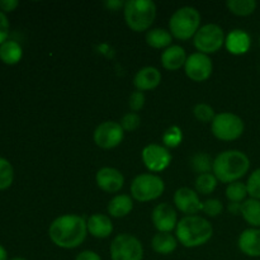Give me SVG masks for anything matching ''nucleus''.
Wrapping results in <instances>:
<instances>
[{
	"mask_svg": "<svg viewBox=\"0 0 260 260\" xmlns=\"http://www.w3.org/2000/svg\"><path fill=\"white\" fill-rule=\"evenodd\" d=\"M88 225L78 215H63L56 218L50 226L48 235L55 245L62 249H75L84 243Z\"/></svg>",
	"mask_w": 260,
	"mask_h": 260,
	"instance_id": "1",
	"label": "nucleus"
},
{
	"mask_svg": "<svg viewBox=\"0 0 260 260\" xmlns=\"http://www.w3.org/2000/svg\"><path fill=\"white\" fill-rule=\"evenodd\" d=\"M250 168V160L239 150L221 152L213 160V175L222 183L239 182Z\"/></svg>",
	"mask_w": 260,
	"mask_h": 260,
	"instance_id": "2",
	"label": "nucleus"
},
{
	"mask_svg": "<svg viewBox=\"0 0 260 260\" xmlns=\"http://www.w3.org/2000/svg\"><path fill=\"white\" fill-rule=\"evenodd\" d=\"M212 235V225L200 216H185L177 225V238L185 248L205 245Z\"/></svg>",
	"mask_w": 260,
	"mask_h": 260,
	"instance_id": "3",
	"label": "nucleus"
},
{
	"mask_svg": "<svg viewBox=\"0 0 260 260\" xmlns=\"http://www.w3.org/2000/svg\"><path fill=\"white\" fill-rule=\"evenodd\" d=\"M156 17V5L151 0H128L124 3V19L135 32L147 30Z\"/></svg>",
	"mask_w": 260,
	"mask_h": 260,
	"instance_id": "4",
	"label": "nucleus"
},
{
	"mask_svg": "<svg viewBox=\"0 0 260 260\" xmlns=\"http://www.w3.org/2000/svg\"><path fill=\"white\" fill-rule=\"evenodd\" d=\"M201 15L193 7H183L172 15L169 28L172 36L182 41H187L196 36L200 29Z\"/></svg>",
	"mask_w": 260,
	"mask_h": 260,
	"instance_id": "5",
	"label": "nucleus"
},
{
	"mask_svg": "<svg viewBox=\"0 0 260 260\" xmlns=\"http://www.w3.org/2000/svg\"><path fill=\"white\" fill-rule=\"evenodd\" d=\"M165 184L162 179L154 174L137 175L131 184V194L139 202L157 200L164 193Z\"/></svg>",
	"mask_w": 260,
	"mask_h": 260,
	"instance_id": "6",
	"label": "nucleus"
},
{
	"mask_svg": "<svg viewBox=\"0 0 260 260\" xmlns=\"http://www.w3.org/2000/svg\"><path fill=\"white\" fill-rule=\"evenodd\" d=\"M245 124H244L243 119L236 114L230 113V112H223V113L217 114L213 118L212 126V134L215 137L222 141H234L238 140L239 137L243 135Z\"/></svg>",
	"mask_w": 260,
	"mask_h": 260,
	"instance_id": "7",
	"label": "nucleus"
},
{
	"mask_svg": "<svg viewBox=\"0 0 260 260\" xmlns=\"http://www.w3.org/2000/svg\"><path fill=\"white\" fill-rule=\"evenodd\" d=\"M112 260H142L144 248L141 241L128 234L116 236L111 244Z\"/></svg>",
	"mask_w": 260,
	"mask_h": 260,
	"instance_id": "8",
	"label": "nucleus"
},
{
	"mask_svg": "<svg viewBox=\"0 0 260 260\" xmlns=\"http://www.w3.org/2000/svg\"><path fill=\"white\" fill-rule=\"evenodd\" d=\"M225 33L222 28L217 24L202 25L194 36V46L201 53H215L220 50L225 43Z\"/></svg>",
	"mask_w": 260,
	"mask_h": 260,
	"instance_id": "9",
	"label": "nucleus"
},
{
	"mask_svg": "<svg viewBox=\"0 0 260 260\" xmlns=\"http://www.w3.org/2000/svg\"><path fill=\"white\" fill-rule=\"evenodd\" d=\"M124 137V131L121 123L107 121L99 124L94 131V142L102 149H113L118 146Z\"/></svg>",
	"mask_w": 260,
	"mask_h": 260,
	"instance_id": "10",
	"label": "nucleus"
},
{
	"mask_svg": "<svg viewBox=\"0 0 260 260\" xmlns=\"http://www.w3.org/2000/svg\"><path fill=\"white\" fill-rule=\"evenodd\" d=\"M142 161L150 172L159 173L167 169L172 162V154L161 145H147L142 150Z\"/></svg>",
	"mask_w": 260,
	"mask_h": 260,
	"instance_id": "11",
	"label": "nucleus"
},
{
	"mask_svg": "<svg viewBox=\"0 0 260 260\" xmlns=\"http://www.w3.org/2000/svg\"><path fill=\"white\" fill-rule=\"evenodd\" d=\"M185 74L193 81H206L212 74V61L207 55L201 52L192 53L185 61Z\"/></svg>",
	"mask_w": 260,
	"mask_h": 260,
	"instance_id": "12",
	"label": "nucleus"
},
{
	"mask_svg": "<svg viewBox=\"0 0 260 260\" xmlns=\"http://www.w3.org/2000/svg\"><path fill=\"white\" fill-rule=\"evenodd\" d=\"M152 222L159 233H170L178 225L177 212L169 203H160L152 211Z\"/></svg>",
	"mask_w": 260,
	"mask_h": 260,
	"instance_id": "13",
	"label": "nucleus"
},
{
	"mask_svg": "<svg viewBox=\"0 0 260 260\" xmlns=\"http://www.w3.org/2000/svg\"><path fill=\"white\" fill-rule=\"evenodd\" d=\"M174 203L179 211L187 216H196V213L202 210V205L200 197L193 189L188 187L179 188L174 194Z\"/></svg>",
	"mask_w": 260,
	"mask_h": 260,
	"instance_id": "14",
	"label": "nucleus"
},
{
	"mask_svg": "<svg viewBox=\"0 0 260 260\" xmlns=\"http://www.w3.org/2000/svg\"><path fill=\"white\" fill-rule=\"evenodd\" d=\"M95 180L98 187L108 193L118 192L124 184V177L119 170L114 168H102L96 173Z\"/></svg>",
	"mask_w": 260,
	"mask_h": 260,
	"instance_id": "15",
	"label": "nucleus"
},
{
	"mask_svg": "<svg viewBox=\"0 0 260 260\" xmlns=\"http://www.w3.org/2000/svg\"><path fill=\"white\" fill-rule=\"evenodd\" d=\"M239 249L245 255L259 258L260 256V229H248L241 233L239 238Z\"/></svg>",
	"mask_w": 260,
	"mask_h": 260,
	"instance_id": "16",
	"label": "nucleus"
},
{
	"mask_svg": "<svg viewBox=\"0 0 260 260\" xmlns=\"http://www.w3.org/2000/svg\"><path fill=\"white\" fill-rule=\"evenodd\" d=\"M226 48L233 55H244L250 50L251 38L249 33L243 29H234L226 37Z\"/></svg>",
	"mask_w": 260,
	"mask_h": 260,
	"instance_id": "17",
	"label": "nucleus"
},
{
	"mask_svg": "<svg viewBox=\"0 0 260 260\" xmlns=\"http://www.w3.org/2000/svg\"><path fill=\"white\" fill-rule=\"evenodd\" d=\"M160 81H161V73L156 68L146 66L136 74L134 83L137 90L145 91L155 89L159 85Z\"/></svg>",
	"mask_w": 260,
	"mask_h": 260,
	"instance_id": "18",
	"label": "nucleus"
},
{
	"mask_svg": "<svg viewBox=\"0 0 260 260\" xmlns=\"http://www.w3.org/2000/svg\"><path fill=\"white\" fill-rule=\"evenodd\" d=\"M86 225H88V231L90 233V235L98 239L108 238L113 231V223H112L111 218L102 213H95V215L90 216L89 220L86 221Z\"/></svg>",
	"mask_w": 260,
	"mask_h": 260,
	"instance_id": "19",
	"label": "nucleus"
},
{
	"mask_svg": "<svg viewBox=\"0 0 260 260\" xmlns=\"http://www.w3.org/2000/svg\"><path fill=\"white\" fill-rule=\"evenodd\" d=\"M187 55H185L184 48L180 47V46H170L167 50L162 52L161 55V63L167 70L175 71L178 69L182 68L183 65H185V61H187Z\"/></svg>",
	"mask_w": 260,
	"mask_h": 260,
	"instance_id": "20",
	"label": "nucleus"
},
{
	"mask_svg": "<svg viewBox=\"0 0 260 260\" xmlns=\"http://www.w3.org/2000/svg\"><path fill=\"white\" fill-rule=\"evenodd\" d=\"M134 208V202L127 194H118L112 198L108 203V213L113 217H124Z\"/></svg>",
	"mask_w": 260,
	"mask_h": 260,
	"instance_id": "21",
	"label": "nucleus"
},
{
	"mask_svg": "<svg viewBox=\"0 0 260 260\" xmlns=\"http://www.w3.org/2000/svg\"><path fill=\"white\" fill-rule=\"evenodd\" d=\"M178 241L170 233H157L152 238L151 246L155 253L168 255L177 249Z\"/></svg>",
	"mask_w": 260,
	"mask_h": 260,
	"instance_id": "22",
	"label": "nucleus"
},
{
	"mask_svg": "<svg viewBox=\"0 0 260 260\" xmlns=\"http://www.w3.org/2000/svg\"><path fill=\"white\" fill-rule=\"evenodd\" d=\"M241 215L249 225L255 229L260 228V201L254 198L244 201L241 203Z\"/></svg>",
	"mask_w": 260,
	"mask_h": 260,
	"instance_id": "23",
	"label": "nucleus"
},
{
	"mask_svg": "<svg viewBox=\"0 0 260 260\" xmlns=\"http://www.w3.org/2000/svg\"><path fill=\"white\" fill-rule=\"evenodd\" d=\"M22 55V47L15 41H5L0 46V58H2L3 62L8 63V65H14V63L19 62Z\"/></svg>",
	"mask_w": 260,
	"mask_h": 260,
	"instance_id": "24",
	"label": "nucleus"
},
{
	"mask_svg": "<svg viewBox=\"0 0 260 260\" xmlns=\"http://www.w3.org/2000/svg\"><path fill=\"white\" fill-rule=\"evenodd\" d=\"M147 45L154 48L170 47L172 43V33L162 28H155L147 32L146 35Z\"/></svg>",
	"mask_w": 260,
	"mask_h": 260,
	"instance_id": "25",
	"label": "nucleus"
},
{
	"mask_svg": "<svg viewBox=\"0 0 260 260\" xmlns=\"http://www.w3.org/2000/svg\"><path fill=\"white\" fill-rule=\"evenodd\" d=\"M226 5H228L229 10L234 14L246 17V15H250L255 12L258 4H256L255 0H229Z\"/></svg>",
	"mask_w": 260,
	"mask_h": 260,
	"instance_id": "26",
	"label": "nucleus"
},
{
	"mask_svg": "<svg viewBox=\"0 0 260 260\" xmlns=\"http://www.w3.org/2000/svg\"><path fill=\"white\" fill-rule=\"evenodd\" d=\"M190 167L200 175L207 174V173H210L213 169V161L208 154L198 152V154L193 155V157L190 159Z\"/></svg>",
	"mask_w": 260,
	"mask_h": 260,
	"instance_id": "27",
	"label": "nucleus"
},
{
	"mask_svg": "<svg viewBox=\"0 0 260 260\" xmlns=\"http://www.w3.org/2000/svg\"><path fill=\"white\" fill-rule=\"evenodd\" d=\"M194 185L197 192L201 193V194H211L216 189V187H217V178L213 174H211V173L201 174L196 179Z\"/></svg>",
	"mask_w": 260,
	"mask_h": 260,
	"instance_id": "28",
	"label": "nucleus"
},
{
	"mask_svg": "<svg viewBox=\"0 0 260 260\" xmlns=\"http://www.w3.org/2000/svg\"><path fill=\"white\" fill-rule=\"evenodd\" d=\"M248 187L246 184L241 182H234L230 183L226 188V197L230 202L240 203L245 201L246 196H248Z\"/></svg>",
	"mask_w": 260,
	"mask_h": 260,
	"instance_id": "29",
	"label": "nucleus"
},
{
	"mask_svg": "<svg viewBox=\"0 0 260 260\" xmlns=\"http://www.w3.org/2000/svg\"><path fill=\"white\" fill-rule=\"evenodd\" d=\"M14 179V169L12 164L4 157H0V190L7 189Z\"/></svg>",
	"mask_w": 260,
	"mask_h": 260,
	"instance_id": "30",
	"label": "nucleus"
},
{
	"mask_svg": "<svg viewBox=\"0 0 260 260\" xmlns=\"http://www.w3.org/2000/svg\"><path fill=\"white\" fill-rule=\"evenodd\" d=\"M183 140L182 129L178 126H172L165 131L164 136H162V142L165 146L168 147H177L179 146L180 142Z\"/></svg>",
	"mask_w": 260,
	"mask_h": 260,
	"instance_id": "31",
	"label": "nucleus"
},
{
	"mask_svg": "<svg viewBox=\"0 0 260 260\" xmlns=\"http://www.w3.org/2000/svg\"><path fill=\"white\" fill-rule=\"evenodd\" d=\"M193 114L200 122H212L215 118V111L211 106L206 103H198L193 109Z\"/></svg>",
	"mask_w": 260,
	"mask_h": 260,
	"instance_id": "32",
	"label": "nucleus"
},
{
	"mask_svg": "<svg viewBox=\"0 0 260 260\" xmlns=\"http://www.w3.org/2000/svg\"><path fill=\"white\" fill-rule=\"evenodd\" d=\"M246 187H248L249 196L254 200L260 201V168L251 173L248 183H246Z\"/></svg>",
	"mask_w": 260,
	"mask_h": 260,
	"instance_id": "33",
	"label": "nucleus"
},
{
	"mask_svg": "<svg viewBox=\"0 0 260 260\" xmlns=\"http://www.w3.org/2000/svg\"><path fill=\"white\" fill-rule=\"evenodd\" d=\"M141 124V118L135 112H129V113L124 114L123 118L121 119V126L123 131H135Z\"/></svg>",
	"mask_w": 260,
	"mask_h": 260,
	"instance_id": "34",
	"label": "nucleus"
},
{
	"mask_svg": "<svg viewBox=\"0 0 260 260\" xmlns=\"http://www.w3.org/2000/svg\"><path fill=\"white\" fill-rule=\"evenodd\" d=\"M222 203L221 201L216 200V198H212V200H207L206 202H203L202 205V211L207 216H211V217H216V216L220 215L222 212Z\"/></svg>",
	"mask_w": 260,
	"mask_h": 260,
	"instance_id": "35",
	"label": "nucleus"
},
{
	"mask_svg": "<svg viewBox=\"0 0 260 260\" xmlns=\"http://www.w3.org/2000/svg\"><path fill=\"white\" fill-rule=\"evenodd\" d=\"M128 104H129V108H131L134 112H137V111H140V109H142V107L145 106L144 93L140 90L134 91V93L129 95Z\"/></svg>",
	"mask_w": 260,
	"mask_h": 260,
	"instance_id": "36",
	"label": "nucleus"
},
{
	"mask_svg": "<svg viewBox=\"0 0 260 260\" xmlns=\"http://www.w3.org/2000/svg\"><path fill=\"white\" fill-rule=\"evenodd\" d=\"M8 35H9V20L4 12L0 10V46L7 41Z\"/></svg>",
	"mask_w": 260,
	"mask_h": 260,
	"instance_id": "37",
	"label": "nucleus"
},
{
	"mask_svg": "<svg viewBox=\"0 0 260 260\" xmlns=\"http://www.w3.org/2000/svg\"><path fill=\"white\" fill-rule=\"evenodd\" d=\"M19 5L18 0H0V10L2 12H12Z\"/></svg>",
	"mask_w": 260,
	"mask_h": 260,
	"instance_id": "38",
	"label": "nucleus"
},
{
	"mask_svg": "<svg viewBox=\"0 0 260 260\" xmlns=\"http://www.w3.org/2000/svg\"><path fill=\"white\" fill-rule=\"evenodd\" d=\"M75 260H102V258L95 253V251L84 250L81 251L80 254H78Z\"/></svg>",
	"mask_w": 260,
	"mask_h": 260,
	"instance_id": "39",
	"label": "nucleus"
},
{
	"mask_svg": "<svg viewBox=\"0 0 260 260\" xmlns=\"http://www.w3.org/2000/svg\"><path fill=\"white\" fill-rule=\"evenodd\" d=\"M229 211H230L233 215H239V213H241V203L230 202L229 203Z\"/></svg>",
	"mask_w": 260,
	"mask_h": 260,
	"instance_id": "40",
	"label": "nucleus"
},
{
	"mask_svg": "<svg viewBox=\"0 0 260 260\" xmlns=\"http://www.w3.org/2000/svg\"><path fill=\"white\" fill-rule=\"evenodd\" d=\"M123 2H107V7L111 8L112 10H117L121 7H123Z\"/></svg>",
	"mask_w": 260,
	"mask_h": 260,
	"instance_id": "41",
	"label": "nucleus"
},
{
	"mask_svg": "<svg viewBox=\"0 0 260 260\" xmlns=\"http://www.w3.org/2000/svg\"><path fill=\"white\" fill-rule=\"evenodd\" d=\"M7 258H8L7 250L4 249V246L0 245V260H7Z\"/></svg>",
	"mask_w": 260,
	"mask_h": 260,
	"instance_id": "42",
	"label": "nucleus"
},
{
	"mask_svg": "<svg viewBox=\"0 0 260 260\" xmlns=\"http://www.w3.org/2000/svg\"><path fill=\"white\" fill-rule=\"evenodd\" d=\"M10 260H27V259H24V258H13V259H10Z\"/></svg>",
	"mask_w": 260,
	"mask_h": 260,
	"instance_id": "43",
	"label": "nucleus"
},
{
	"mask_svg": "<svg viewBox=\"0 0 260 260\" xmlns=\"http://www.w3.org/2000/svg\"><path fill=\"white\" fill-rule=\"evenodd\" d=\"M259 43H260V40H259Z\"/></svg>",
	"mask_w": 260,
	"mask_h": 260,
	"instance_id": "44",
	"label": "nucleus"
}]
</instances>
